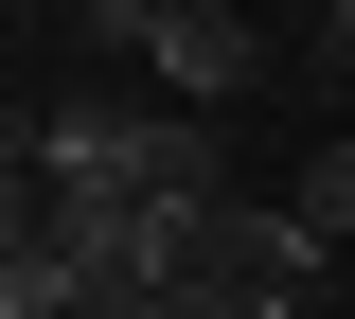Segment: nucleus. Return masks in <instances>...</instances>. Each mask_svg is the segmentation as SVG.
<instances>
[{
    "instance_id": "1",
    "label": "nucleus",
    "mask_w": 355,
    "mask_h": 319,
    "mask_svg": "<svg viewBox=\"0 0 355 319\" xmlns=\"http://www.w3.org/2000/svg\"><path fill=\"white\" fill-rule=\"evenodd\" d=\"M18 195H71V213H231L214 125L196 107H107V89L18 125Z\"/></svg>"
},
{
    "instance_id": "2",
    "label": "nucleus",
    "mask_w": 355,
    "mask_h": 319,
    "mask_svg": "<svg viewBox=\"0 0 355 319\" xmlns=\"http://www.w3.org/2000/svg\"><path fill=\"white\" fill-rule=\"evenodd\" d=\"M142 71H160V107H249L266 89V18L249 0H160L142 18Z\"/></svg>"
},
{
    "instance_id": "3",
    "label": "nucleus",
    "mask_w": 355,
    "mask_h": 319,
    "mask_svg": "<svg viewBox=\"0 0 355 319\" xmlns=\"http://www.w3.org/2000/svg\"><path fill=\"white\" fill-rule=\"evenodd\" d=\"M196 266H214V284H249L266 319H320V266H338V248H320L284 195H231V213L196 230Z\"/></svg>"
},
{
    "instance_id": "4",
    "label": "nucleus",
    "mask_w": 355,
    "mask_h": 319,
    "mask_svg": "<svg viewBox=\"0 0 355 319\" xmlns=\"http://www.w3.org/2000/svg\"><path fill=\"white\" fill-rule=\"evenodd\" d=\"M284 213H302L320 248H338V266H355V142H320V160H302V195H284Z\"/></svg>"
},
{
    "instance_id": "5",
    "label": "nucleus",
    "mask_w": 355,
    "mask_h": 319,
    "mask_svg": "<svg viewBox=\"0 0 355 319\" xmlns=\"http://www.w3.org/2000/svg\"><path fill=\"white\" fill-rule=\"evenodd\" d=\"M125 319H266V302H249V284H214V266H178L160 302H125Z\"/></svg>"
},
{
    "instance_id": "6",
    "label": "nucleus",
    "mask_w": 355,
    "mask_h": 319,
    "mask_svg": "<svg viewBox=\"0 0 355 319\" xmlns=\"http://www.w3.org/2000/svg\"><path fill=\"white\" fill-rule=\"evenodd\" d=\"M320 53H338V71H355V0H320Z\"/></svg>"
},
{
    "instance_id": "7",
    "label": "nucleus",
    "mask_w": 355,
    "mask_h": 319,
    "mask_svg": "<svg viewBox=\"0 0 355 319\" xmlns=\"http://www.w3.org/2000/svg\"><path fill=\"white\" fill-rule=\"evenodd\" d=\"M338 284H355V266H338Z\"/></svg>"
}]
</instances>
